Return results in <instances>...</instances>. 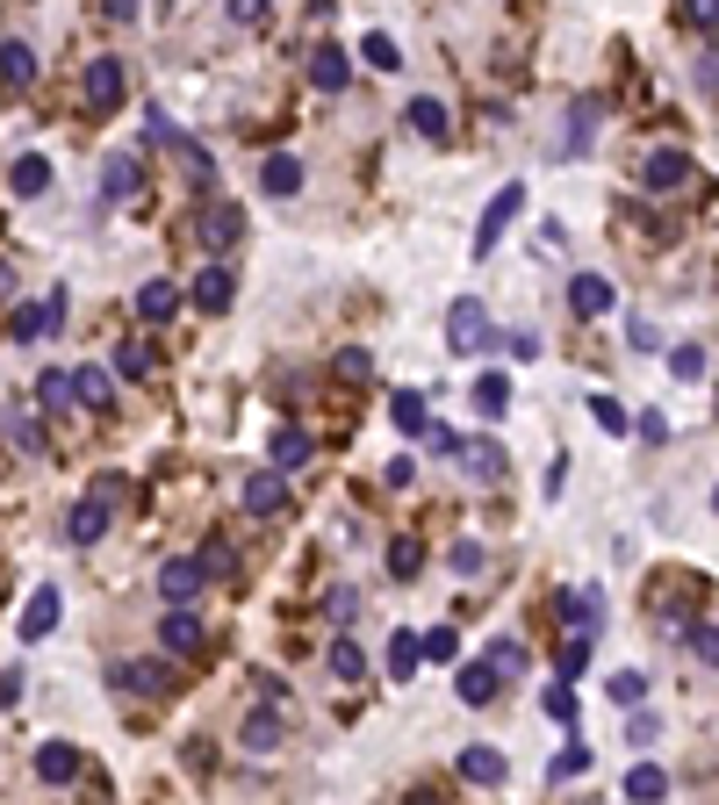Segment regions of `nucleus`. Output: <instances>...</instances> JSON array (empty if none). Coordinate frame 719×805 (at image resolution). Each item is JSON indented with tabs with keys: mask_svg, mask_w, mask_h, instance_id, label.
<instances>
[{
	"mask_svg": "<svg viewBox=\"0 0 719 805\" xmlns=\"http://www.w3.org/2000/svg\"><path fill=\"white\" fill-rule=\"evenodd\" d=\"M526 217V180H511V188H497L489 194V209H482V223H476V260H489V252L503 245V231Z\"/></svg>",
	"mask_w": 719,
	"mask_h": 805,
	"instance_id": "1",
	"label": "nucleus"
},
{
	"mask_svg": "<svg viewBox=\"0 0 719 805\" xmlns=\"http://www.w3.org/2000/svg\"><path fill=\"white\" fill-rule=\"evenodd\" d=\"M691 173H698V159H691L683 144H662V151H648V159H640V188H648V194L691 188Z\"/></svg>",
	"mask_w": 719,
	"mask_h": 805,
	"instance_id": "2",
	"label": "nucleus"
},
{
	"mask_svg": "<svg viewBox=\"0 0 719 805\" xmlns=\"http://www.w3.org/2000/svg\"><path fill=\"white\" fill-rule=\"evenodd\" d=\"M122 87H130V80H122V58L116 51L94 58V66H87V80H80V109L87 115H116L122 109Z\"/></svg>",
	"mask_w": 719,
	"mask_h": 805,
	"instance_id": "3",
	"label": "nucleus"
},
{
	"mask_svg": "<svg viewBox=\"0 0 719 805\" xmlns=\"http://www.w3.org/2000/svg\"><path fill=\"white\" fill-rule=\"evenodd\" d=\"M489 339H497V331H489V310H482L476 295H461L447 310V345H453V353H482Z\"/></svg>",
	"mask_w": 719,
	"mask_h": 805,
	"instance_id": "4",
	"label": "nucleus"
},
{
	"mask_svg": "<svg viewBox=\"0 0 719 805\" xmlns=\"http://www.w3.org/2000/svg\"><path fill=\"white\" fill-rule=\"evenodd\" d=\"M238 504L252 511V519H281V511L296 504V496H288V475H281V467H259V475H244Z\"/></svg>",
	"mask_w": 719,
	"mask_h": 805,
	"instance_id": "5",
	"label": "nucleus"
},
{
	"mask_svg": "<svg viewBox=\"0 0 719 805\" xmlns=\"http://www.w3.org/2000/svg\"><path fill=\"white\" fill-rule=\"evenodd\" d=\"M58 324H66V288H51L43 302L14 310V316H8V339H14V345H37L43 331H58Z\"/></svg>",
	"mask_w": 719,
	"mask_h": 805,
	"instance_id": "6",
	"label": "nucleus"
},
{
	"mask_svg": "<svg viewBox=\"0 0 719 805\" xmlns=\"http://www.w3.org/2000/svg\"><path fill=\"white\" fill-rule=\"evenodd\" d=\"M109 683H116V691H130V697H166V691H173V662H159V655H144V662H116Z\"/></svg>",
	"mask_w": 719,
	"mask_h": 805,
	"instance_id": "7",
	"label": "nucleus"
},
{
	"mask_svg": "<svg viewBox=\"0 0 719 805\" xmlns=\"http://www.w3.org/2000/svg\"><path fill=\"white\" fill-rule=\"evenodd\" d=\"M281 741H288V720H281V705H273V697L244 712V726H238V748L244 755H273Z\"/></svg>",
	"mask_w": 719,
	"mask_h": 805,
	"instance_id": "8",
	"label": "nucleus"
},
{
	"mask_svg": "<svg viewBox=\"0 0 719 805\" xmlns=\"http://www.w3.org/2000/svg\"><path fill=\"white\" fill-rule=\"evenodd\" d=\"M188 302H194V310H202V316H223V310H231V302H238V273L223 266V260H209L202 273H194Z\"/></svg>",
	"mask_w": 719,
	"mask_h": 805,
	"instance_id": "9",
	"label": "nucleus"
},
{
	"mask_svg": "<svg viewBox=\"0 0 719 805\" xmlns=\"http://www.w3.org/2000/svg\"><path fill=\"white\" fill-rule=\"evenodd\" d=\"M159 647L173 662H194L202 655V618L188 612V604H166V618H159Z\"/></svg>",
	"mask_w": 719,
	"mask_h": 805,
	"instance_id": "10",
	"label": "nucleus"
},
{
	"mask_svg": "<svg viewBox=\"0 0 719 805\" xmlns=\"http://www.w3.org/2000/svg\"><path fill=\"white\" fill-rule=\"evenodd\" d=\"M0 446L22 453V461H37V453H51V439H43V424L29 417L22 403H0Z\"/></svg>",
	"mask_w": 719,
	"mask_h": 805,
	"instance_id": "11",
	"label": "nucleus"
},
{
	"mask_svg": "<svg viewBox=\"0 0 719 805\" xmlns=\"http://www.w3.org/2000/svg\"><path fill=\"white\" fill-rule=\"evenodd\" d=\"M58 618H66V597H58V583H37L29 590V604H22V641H43V633H58Z\"/></svg>",
	"mask_w": 719,
	"mask_h": 805,
	"instance_id": "12",
	"label": "nucleus"
},
{
	"mask_svg": "<svg viewBox=\"0 0 719 805\" xmlns=\"http://www.w3.org/2000/svg\"><path fill=\"white\" fill-rule=\"evenodd\" d=\"M194 238H202L209 252H231L238 238H244V209H238V202H209L202 223H194Z\"/></svg>",
	"mask_w": 719,
	"mask_h": 805,
	"instance_id": "13",
	"label": "nucleus"
},
{
	"mask_svg": "<svg viewBox=\"0 0 719 805\" xmlns=\"http://www.w3.org/2000/svg\"><path fill=\"white\" fill-rule=\"evenodd\" d=\"M346 80H353V51H346V43H317L310 51V87L317 94H346Z\"/></svg>",
	"mask_w": 719,
	"mask_h": 805,
	"instance_id": "14",
	"label": "nucleus"
},
{
	"mask_svg": "<svg viewBox=\"0 0 719 805\" xmlns=\"http://www.w3.org/2000/svg\"><path fill=\"white\" fill-rule=\"evenodd\" d=\"M109 519H116V511L101 504V496H80V504L66 511V540L72 546H101V540H109Z\"/></svg>",
	"mask_w": 719,
	"mask_h": 805,
	"instance_id": "15",
	"label": "nucleus"
},
{
	"mask_svg": "<svg viewBox=\"0 0 719 805\" xmlns=\"http://www.w3.org/2000/svg\"><path fill=\"white\" fill-rule=\"evenodd\" d=\"M259 188H267L273 202L302 194V159H296V151H267V159H259Z\"/></svg>",
	"mask_w": 719,
	"mask_h": 805,
	"instance_id": "16",
	"label": "nucleus"
},
{
	"mask_svg": "<svg viewBox=\"0 0 719 805\" xmlns=\"http://www.w3.org/2000/svg\"><path fill=\"white\" fill-rule=\"evenodd\" d=\"M180 302H188V288H180V281H144V288H137V316H144V324H173Z\"/></svg>",
	"mask_w": 719,
	"mask_h": 805,
	"instance_id": "17",
	"label": "nucleus"
},
{
	"mask_svg": "<svg viewBox=\"0 0 719 805\" xmlns=\"http://www.w3.org/2000/svg\"><path fill=\"white\" fill-rule=\"evenodd\" d=\"M137 188H144L137 159L130 151H109V159H101V202H137Z\"/></svg>",
	"mask_w": 719,
	"mask_h": 805,
	"instance_id": "18",
	"label": "nucleus"
},
{
	"mask_svg": "<svg viewBox=\"0 0 719 805\" xmlns=\"http://www.w3.org/2000/svg\"><path fill=\"white\" fill-rule=\"evenodd\" d=\"M0 87H8V94H29V87H37V51H29L22 37L0 43Z\"/></svg>",
	"mask_w": 719,
	"mask_h": 805,
	"instance_id": "19",
	"label": "nucleus"
},
{
	"mask_svg": "<svg viewBox=\"0 0 719 805\" xmlns=\"http://www.w3.org/2000/svg\"><path fill=\"white\" fill-rule=\"evenodd\" d=\"M453 691H461V705H497V691H503V676L489 670V662H461V670H453Z\"/></svg>",
	"mask_w": 719,
	"mask_h": 805,
	"instance_id": "20",
	"label": "nucleus"
},
{
	"mask_svg": "<svg viewBox=\"0 0 719 805\" xmlns=\"http://www.w3.org/2000/svg\"><path fill=\"white\" fill-rule=\"evenodd\" d=\"M561 618H569V626L576 633H583V641H598V618H605V597H598V590H561Z\"/></svg>",
	"mask_w": 719,
	"mask_h": 805,
	"instance_id": "21",
	"label": "nucleus"
},
{
	"mask_svg": "<svg viewBox=\"0 0 719 805\" xmlns=\"http://www.w3.org/2000/svg\"><path fill=\"white\" fill-rule=\"evenodd\" d=\"M503 777H511L503 748H461V784H482V792H497Z\"/></svg>",
	"mask_w": 719,
	"mask_h": 805,
	"instance_id": "22",
	"label": "nucleus"
},
{
	"mask_svg": "<svg viewBox=\"0 0 719 805\" xmlns=\"http://www.w3.org/2000/svg\"><path fill=\"white\" fill-rule=\"evenodd\" d=\"M80 748H72V741H43V748H37V777L43 784H72V777H80Z\"/></svg>",
	"mask_w": 719,
	"mask_h": 805,
	"instance_id": "23",
	"label": "nucleus"
},
{
	"mask_svg": "<svg viewBox=\"0 0 719 805\" xmlns=\"http://www.w3.org/2000/svg\"><path fill=\"white\" fill-rule=\"evenodd\" d=\"M410 130H418L425 144H447V137H453L447 101H439V94H418V101H410Z\"/></svg>",
	"mask_w": 719,
	"mask_h": 805,
	"instance_id": "24",
	"label": "nucleus"
},
{
	"mask_svg": "<svg viewBox=\"0 0 719 805\" xmlns=\"http://www.w3.org/2000/svg\"><path fill=\"white\" fill-rule=\"evenodd\" d=\"M569 310L583 316V324H590V316H605L611 310V281H605V273H576V281H569Z\"/></svg>",
	"mask_w": 719,
	"mask_h": 805,
	"instance_id": "25",
	"label": "nucleus"
},
{
	"mask_svg": "<svg viewBox=\"0 0 719 805\" xmlns=\"http://www.w3.org/2000/svg\"><path fill=\"white\" fill-rule=\"evenodd\" d=\"M8 188L22 194V202H37V194L51 188V159H43V151H22V159L8 165Z\"/></svg>",
	"mask_w": 719,
	"mask_h": 805,
	"instance_id": "26",
	"label": "nucleus"
},
{
	"mask_svg": "<svg viewBox=\"0 0 719 805\" xmlns=\"http://www.w3.org/2000/svg\"><path fill=\"white\" fill-rule=\"evenodd\" d=\"M202 583H209V575L194 568V561H166V568H159V597L166 604H194V590H202Z\"/></svg>",
	"mask_w": 719,
	"mask_h": 805,
	"instance_id": "27",
	"label": "nucleus"
},
{
	"mask_svg": "<svg viewBox=\"0 0 719 805\" xmlns=\"http://www.w3.org/2000/svg\"><path fill=\"white\" fill-rule=\"evenodd\" d=\"M453 461H461L476 482H497L503 475V446H497V439H468V446H453Z\"/></svg>",
	"mask_w": 719,
	"mask_h": 805,
	"instance_id": "28",
	"label": "nucleus"
},
{
	"mask_svg": "<svg viewBox=\"0 0 719 805\" xmlns=\"http://www.w3.org/2000/svg\"><path fill=\"white\" fill-rule=\"evenodd\" d=\"M72 403L116 410V374H109V368H80V374H72Z\"/></svg>",
	"mask_w": 719,
	"mask_h": 805,
	"instance_id": "29",
	"label": "nucleus"
},
{
	"mask_svg": "<svg viewBox=\"0 0 719 805\" xmlns=\"http://www.w3.org/2000/svg\"><path fill=\"white\" fill-rule=\"evenodd\" d=\"M389 424L403 439H425V424H432V410H425V389H403V396H389Z\"/></svg>",
	"mask_w": 719,
	"mask_h": 805,
	"instance_id": "30",
	"label": "nucleus"
},
{
	"mask_svg": "<svg viewBox=\"0 0 719 805\" xmlns=\"http://www.w3.org/2000/svg\"><path fill=\"white\" fill-rule=\"evenodd\" d=\"M626 798H633V805L669 798V769L662 763H633V769H626Z\"/></svg>",
	"mask_w": 719,
	"mask_h": 805,
	"instance_id": "31",
	"label": "nucleus"
},
{
	"mask_svg": "<svg viewBox=\"0 0 719 805\" xmlns=\"http://www.w3.org/2000/svg\"><path fill=\"white\" fill-rule=\"evenodd\" d=\"M310 432H302V424H281V432H273V467H281V475H296L302 461H310Z\"/></svg>",
	"mask_w": 719,
	"mask_h": 805,
	"instance_id": "32",
	"label": "nucleus"
},
{
	"mask_svg": "<svg viewBox=\"0 0 719 805\" xmlns=\"http://www.w3.org/2000/svg\"><path fill=\"white\" fill-rule=\"evenodd\" d=\"M468 396H476V410H482V417H503V410H511V374H497V368H489L482 382L468 389Z\"/></svg>",
	"mask_w": 719,
	"mask_h": 805,
	"instance_id": "33",
	"label": "nucleus"
},
{
	"mask_svg": "<svg viewBox=\"0 0 719 805\" xmlns=\"http://www.w3.org/2000/svg\"><path fill=\"white\" fill-rule=\"evenodd\" d=\"M324 662H331V676H339V683H360V676H367V655H360V641H353V633H339Z\"/></svg>",
	"mask_w": 719,
	"mask_h": 805,
	"instance_id": "34",
	"label": "nucleus"
},
{
	"mask_svg": "<svg viewBox=\"0 0 719 805\" xmlns=\"http://www.w3.org/2000/svg\"><path fill=\"white\" fill-rule=\"evenodd\" d=\"M389 575H396V583H418V575H425V546L410 540V533L389 546Z\"/></svg>",
	"mask_w": 719,
	"mask_h": 805,
	"instance_id": "35",
	"label": "nucleus"
},
{
	"mask_svg": "<svg viewBox=\"0 0 719 805\" xmlns=\"http://www.w3.org/2000/svg\"><path fill=\"white\" fill-rule=\"evenodd\" d=\"M540 705H547V720H561V726H576V734H583V705H576V691H569V683H547V697H540Z\"/></svg>",
	"mask_w": 719,
	"mask_h": 805,
	"instance_id": "36",
	"label": "nucleus"
},
{
	"mask_svg": "<svg viewBox=\"0 0 719 805\" xmlns=\"http://www.w3.org/2000/svg\"><path fill=\"white\" fill-rule=\"evenodd\" d=\"M360 51H367V66H375V72H396V66H403V51H396V37H389V29H367V37H360Z\"/></svg>",
	"mask_w": 719,
	"mask_h": 805,
	"instance_id": "37",
	"label": "nucleus"
},
{
	"mask_svg": "<svg viewBox=\"0 0 719 805\" xmlns=\"http://www.w3.org/2000/svg\"><path fill=\"white\" fill-rule=\"evenodd\" d=\"M116 374H122V382H144V374H151V345L144 339H122L116 345Z\"/></svg>",
	"mask_w": 719,
	"mask_h": 805,
	"instance_id": "38",
	"label": "nucleus"
},
{
	"mask_svg": "<svg viewBox=\"0 0 719 805\" xmlns=\"http://www.w3.org/2000/svg\"><path fill=\"white\" fill-rule=\"evenodd\" d=\"M418 662H425L418 655V633H396V641H389V676L410 683V676H418Z\"/></svg>",
	"mask_w": 719,
	"mask_h": 805,
	"instance_id": "39",
	"label": "nucleus"
},
{
	"mask_svg": "<svg viewBox=\"0 0 719 805\" xmlns=\"http://www.w3.org/2000/svg\"><path fill=\"white\" fill-rule=\"evenodd\" d=\"M482 662H489L497 676H526V662H532V655H526V641H497V647H489Z\"/></svg>",
	"mask_w": 719,
	"mask_h": 805,
	"instance_id": "40",
	"label": "nucleus"
},
{
	"mask_svg": "<svg viewBox=\"0 0 719 805\" xmlns=\"http://www.w3.org/2000/svg\"><path fill=\"white\" fill-rule=\"evenodd\" d=\"M669 374H677V382H706V345H677V353H669Z\"/></svg>",
	"mask_w": 719,
	"mask_h": 805,
	"instance_id": "41",
	"label": "nucleus"
},
{
	"mask_svg": "<svg viewBox=\"0 0 719 805\" xmlns=\"http://www.w3.org/2000/svg\"><path fill=\"white\" fill-rule=\"evenodd\" d=\"M611 697H619L626 712H633V705H648V670H619V676H611Z\"/></svg>",
	"mask_w": 719,
	"mask_h": 805,
	"instance_id": "42",
	"label": "nucleus"
},
{
	"mask_svg": "<svg viewBox=\"0 0 719 805\" xmlns=\"http://www.w3.org/2000/svg\"><path fill=\"white\" fill-rule=\"evenodd\" d=\"M590 417H598V432H611V439H626V432H633V417H626V410L611 403V396H590Z\"/></svg>",
	"mask_w": 719,
	"mask_h": 805,
	"instance_id": "43",
	"label": "nucleus"
},
{
	"mask_svg": "<svg viewBox=\"0 0 719 805\" xmlns=\"http://www.w3.org/2000/svg\"><path fill=\"white\" fill-rule=\"evenodd\" d=\"M583 670H590V641H583V633H569V641H561V683H576Z\"/></svg>",
	"mask_w": 719,
	"mask_h": 805,
	"instance_id": "44",
	"label": "nucleus"
},
{
	"mask_svg": "<svg viewBox=\"0 0 719 805\" xmlns=\"http://www.w3.org/2000/svg\"><path fill=\"white\" fill-rule=\"evenodd\" d=\"M37 403H43V410H66V403H72V374H58V368H51V374L37 382Z\"/></svg>",
	"mask_w": 719,
	"mask_h": 805,
	"instance_id": "45",
	"label": "nucleus"
},
{
	"mask_svg": "<svg viewBox=\"0 0 719 805\" xmlns=\"http://www.w3.org/2000/svg\"><path fill=\"white\" fill-rule=\"evenodd\" d=\"M482 561H489V554H482V540H453L447 568H453V575H482Z\"/></svg>",
	"mask_w": 719,
	"mask_h": 805,
	"instance_id": "46",
	"label": "nucleus"
},
{
	"mask_svg": "<svg viewBox=\"0 0 719 805\" xmlns=\"http://www.w3.org/2000/svg\"><path fill=\"white\" fill-rule=\"evenodd\" d=\"M194 568H202V575H231V568H238V554H231L223 540H209L202 554H194Z\"/></svg>",
	"mask_w": 719,
	"mask_h": 805,
	"instance_id": "47",
	"label": "nucleus"
},
{
	"mask_svg": "<svg viewBox=\"0 0 719 805\" xmlns=\"http://www.w3.org/2000/svg\"><path fill=\"white\" fill-rule=\"evenodd\" d=\"M583 769H590V748H576V741H569V748L555 755V769H547V777H555V784H569V777H583Z\"/></svg>",
	"mask_w": 719,
	"mask_h": 805,
	"instance_id": "48",
	"label": "nucleus"
},
{
	"mask_svg": "<svg viewBox=\"0 0 719 805\" xmlns=\"http://www.w3.org/2000/svg\"><path fill=\"white\" fill-rule=\"evenodd\" d=\"M453 647H461V641H453V626H432V633L418 641V655H425V662H453Z\"/></svg>",
	"mask_w": 719,
	"mask_h": 805,
	"instance_id": "49",
	"label": "nucleus"
},
{
	"mask_svg": "<svg viewBox=\"0 0 719 805\" xmlns=\"http://www.w3.org/2000/svg\"><path fill=\"white\" fill-rule=\"evenodd\" d=\"M339 374H346V382H367V374H375V353H367V345H346V353H339Z\"/></svg>",
	"mask_w": 719,
	"mask_h": 805,
	"instance_id": "50",
	"label": "nucleus"
},
{
	"mask_svg": "<svg viewBox=\"0 0 719 805\" xmlns=\"http://www.w3.org/2000/svg\"><path fill=\"white\" fill-rule=\"evenodd\" d=\"M691 655L706 662V670H712V662H719V641H712V618H691Z\"/></svg>",
	"mask_w": 719,
	"mask_h": 805,
	"instance_id": "51",
	"label": "nucleus"
},
{
	"mask_svg": "<svg viewBox=\"0 0 719 805\" xmlns=\"http://www.w3.org/2000/svg\"><path fill=\"white\" fill-rule=\"evenodd\" d=\"M87 496H101V504H122V496H130V482H122V475H94V490H87Z\"/></svg>",
	"mask_w": 719,
	"mask_h": 805,
	"instance_id": "52",
	"label": "nucleus"
},
{
	"mask_svg": "<svg viewBox=\"0 0 719 805\" xmlns=\"http://www.w3.org/2000/svg\"><path fill=\"white\" fill-rule=\"evenodd\" d=\"M425 446H432V453H447V461H453V446H461V432H447V424H425Z\"/></svg>",
	"mask_w": 719,
	"mask_h": 805,
	"instance_id": "53",
	"label": "nucleus"
},
{
	"mask_svg": "<svg viewBox=\"0 0 719 805\" xmlns=\"http://www.w3.org/2000/svg\"><path fill=\"white\" fill-rule=\"evenodd\" d=\"M503 345H511V360H540V339H532V331H503Z\"/></svg>",
	"mask_w": 719,
	"mask_h": 805,
	"instance_id": "54",
	"label": "nucleus"
},
{
	"mask_svg": "<svg viewBox=\"0 0 719 805\" xmlns=\"http://www.w3.org/2000/svg\"><path fill=\"white\" fill-rule=\"evenodd\" d=\"M324 612H331V618H353V612H360V590H331Z\"/></svg>",
	"mask_w": 719,
	"mask_h": 805,
	"instance_id": "55",
	"label": "nucleus"
},
{
	"mask_svg": "<svg viewBox=\"0 0 719 805\" xmlns=\"http://www.w3.org/2000/svg\"><path fill=\"white\" fill-rule=\"evenodd\" d=\"M683 14H691V29L712 43V0H683Z\"/></svg>",
	"mask_w": 719,
	"mask_h": 805,
	"instance_id": "56",
	"label": "nucleus"
},
{
	"mask_svg": "<svg viewBox=\"0 0 719 805\" xmlns=\"http://www.w3.org/2000/svg\"><path fill=\"white\" fill-rule=\"evenodd\" d=\"M223 8H231V22H259V14H267L273 0H223Z\"/></svg>",
	"mask_w": 719,
	"mask_h": 805,
	"instance_id": "57",
	"label": "nucleus"
},
{
	"mask_svg": "<svg viewBox=\"0 0 719 805\" xmlns=\"http://www.w3.org/2000/svg\"><path fill=\"white\" fill-rule=\"evenodd\" d=\"M640 439H648V446H662V439H669V424H662V410H648V417H640Z\"/></svg>",
	"mask_w": 719,
	"mask_h": 805,
	"instance_id": "58",
	"label": "nucleus"
},
{
	"mask_svg": "<svg viewBox=\"0 0 719 805\" xmlns=\"http://www.w3.org/2000/svg\"><path fill=\"white\" fill-rule=\"evenodd\" d=\"M22 697V670H0V705H14Z\"/></svg>",
	"mask_w": 719,
	"mask_h": 805,
	"instance_id": "59",
	"label": "nucleus"
},
{
	"mask_svg": "<svg viewBox=\"0 0 719 805\" xmlns=\"http://www.w3.org/2000/svg\"><path fill=\"white\" fill-rule=\"evenodd\" d=\"M101 14L109 22H137V0H101Z\"/></svg>",
	"mask_w": 719,
	"mask_h": 805,
	"instance_id": "60",
	"label": "nucleus"
},
{
	"mask_svg": "<svg viewBox=\"0 0 719 805\" xmlns=\"http://www.w3.org/2000/svg\"><path fill=\"white\" fill-rule=\"evenodd\" d=\"M14 288H22V273H14L8 260H0V302H8V295H14Z\"/></svg>",
	"mask_w": 719,
	"mask_h": 805,
	"instance_id": "61",
	"label": "nucleus"
}]
</instances>
